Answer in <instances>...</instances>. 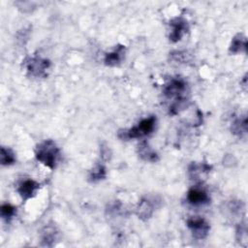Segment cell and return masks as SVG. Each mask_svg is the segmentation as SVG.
Instances as JSON below:
<instances>
[{"instance_id": "6da1fadb", "label": "cell", "mask_w": 248, "mask_h": 248, "mask_svg": "<svg viewBox=\"0 0 248 248\" xmlns=\"http://www.w3.org/2000/svg\"><path fill=\"white\" fill-rule=\"evenodd\" d=\"M187 89V83L183 78H171L163 89V94L168 99H172L173 103L170 108V112L171 114H175L179 111L186 101L184 97V93Z\"/></svg>"}, {"instance_id": "7a4b0ae2", "label": "cell", "mask_w": 248, "mask_h": 248, "mask_svg": "<svg viewBox=\"0 0 248 248\" xmlns=\"http://www.w3.org/2000/svg\"><path fill=\"white\" fill-rule=\"evenodd\" d=\"M60 155V150L52 140H46L39 143L35 149V157L37 161L45 167L55 169Z\"/></svg>"}, {"instance_id": "3957f363", "label": "cell", "mask_w": 248, "mask_h": 248, "mask_svg": "<svg viewBox=\"0 0 248 248\" xmlns=\"http://www.w3.org/2000/svg\"><path fill=\"white\" fill-rule=\"evenodd\" d=\"M156 125V117L154 115L148 116L140 120L138 125L130 129H122L117 133V137L122 140H128L131 139H140L150 135Z\"/></svg>"}, {"instance_id": "277c9868", "label": "cell", "mask_w": 248, "mask_h": 248, "mask_svg": "<svg viewBox=\"0 0 248 248\" xmlns=\"http://www.w3.org/2000/svg\"><path fill=\"white\" fill-rule=\"evenodd\" d=\"M23 66L26 72L35 78H46L50 68V61L46 58L34 55L28 56L23 60Z\"/></svg>"}, {"instance_id": "5b68a950", "label": "cell", "mask_w": 248, "mask_h": 248, "mask_svg": "<svg viewBox=\"0 0 248 248\" xmlns=\"http://www.w3.org/2000/svg\"><path fill=\"white\" fill-rule=\"evenodd\" d=\"M188 229L191 231L193 236L197 239H204L210 230L209 224L202 217H190L186 221Z\"/></svg>"}, {"instance_id": "8992f818", "label": "cell", "mask_w": 248, "mask_h": 248, "mask_svg": "<svg viewBox=\"0 0 248 248\" xmlns=\"http://www.w3.org/2000/svg\"><path fill=\"white\" fill-rule=\"evenodd\" d=\"M170 33L169 39L172 43H176L182 39V37L188 32L189 24L188 21L182 16L173 17L170 21Z\"/></svg>"}, {"instance_id": "52a82bcc", "label": "cell", "mask_w": 248, "mask_h": 248, "mask_svg": "<svg viewBox=\"0 0 248 248\" xmlns=\"http://www.w3.org/2000/svg\"><path fill=\"white\" fill-rule=\"evenodd\" d=\"M40 189V183L37 181L31 179V178H26L21 180L17 186H16V192L21 198L22 202H26L30 199H32Z\"/></svg>"}, {"instance_id": "ba28073f", "label": "cell", "mask_w": 248, "mask_h": 248, "mask_svg": "<svg viewBox=\"0 0 248 248\" xmlns=\"http://www.w3.org/2000/svg\"><path fill=\"white\" fill-rule=\"evenodd\" d=\"M188 202L192 205H203L210 202V198L205 190L201 187H192L187 192L186 197Z\"/></svg>"}, {"instance_id": "9c48e42d", "label": "cell", "mask_w": 248, "mask_h": 248, "mask_svg": "<svg viewBox=\"0 0 248 248\" xmlns=\"http://www.w3.org/2000/svg\"><path fill=\"white\" fill-rule=\"evenodd\" d=\"M125 51H126L125 46L118 45L117 46H115L114 49L105 54V57H104L105 65L109 67L118 66L121 63V61L124 59Z\"/></svg>"}, {"instance_id": "30bf717a", "label": "cell", "mask_w": 248, "mask_h": 248, "mask_svg": "<svg viewBox=\"0 0 248 248\" xmlns=\"http://www.w3.org/2000/svg\"><path fill=\"white\" fill-rule=\"evenodd\" d=\"M58 239V231L54 225H46L41 232V241L43 246L51 247Z\"/></svg>"}, {"instance_id": "8fae6325", "label": "cell", "mask_w": 248, "mask_h": 248, "mask_svg": "<svg viewBox=\"0 0 248 248\" xmlns=\"http://www.w3.org/2000/svg\"><path fill=\"white\" fill-rule=\"evenodd\" d=\"M138 154L140 159L146 162H157L159 160L158 154L146 141H141L138 146Z\"/></svg>"}, {"instance_id": "7c38bea8", "label": "cell", "mask_w": 248, "mask_h": 248, "mask_svg": "<svg viewBox=\"0 0 248 248\" xmlns=\"http://www.w3.org/2000/svg\"><path fill=\"white\" fill-rule=\"evenodd\" d=\"M154 211V205L148 199H142L136 209V213L138 217L141 220H147L149 219Z\"/></svg>"}, {"instance_id": "4fadbf2b", "label": "cell", "mask_w": 248, "mask_h": 248, "mask_svg": "<svg viewBox=\"0 0 248 248\" xmlns=\"http://www.w3.org/2000/svg\"><path fill=\"white\" fill-rule=\"evenodd\" d=\"M211 170V166L206 163H196L193 162L188 167V173L191 179H199L202 174L208 173Z\"/></svg>"}, {"instance_id": "5bb4252c", "label": "cell", "mask_w": 248, "mask_h": 248, "mask_svg": "<svg viewBox=\"0 0 248 248\" xmlns=\"http://www.w3.org/2000/svg\"><path fill=\"white\" fill-rule=\"evenodd\" d=\"M246 48H247V39L243 34L238 33L232 39L229 51L231 53L236 54V53L246 52Z\"/></svg>"}, {"instance_id": "9a60e30c", "label": "cell", "mask_w": 248, "mask_h": 248, "mask_svg": "<svg viewBox=\"0 0 248 248\" xmlns=\"http://www.w3.org/2000/svg\"><path fill=\"white\" fill-rule=\"evenodd\" d=\"M106 176H107V170L105 166L101 163H97L89 171L88 180L92 183H96L105 179Z\"/></svg>"}, {"instance_id": "2e32d148", "label": "cell", "mask_w": 248, "mask_h": 248, "mask_svg": "<svg viewBox=\"0 0 248 248\" xmlns=\"http://www.w3.org/2000/svg\"><path fill=\"white\" fill-rule=\"evenodd\" d=\"M232 133L238 137H242V135H246L247 133V118L246 116L239 117L234 119L232 123Z\"/></svg>"}, {"instance_id": "e0dca14e", "label": "cell", "mask_w": 248, "mask_h": 248, "mask_svg": "<svg viewBox=\"0 0 248 248\" xmlns=\"http://www.w3.org/2000/svg\"><path fill=\"white\" fill-rule=\"evenodd\" d=\"M0 162L2 166H11L16 162V155L14 151L9 148L2 146L0 150Z\"/></svg>"}, {"instance_id": "ac0fdd59", "label": "cell", "mask_w": 248, "mask_h": 248, "mask_svg": "<svg viewBox=\"0 0 248 248\" xmlns=\"http://www.w3.org/2000/svg\"><path fill=\"white\" fill-rule=\"evenodd\" d=\"M0 212H1V218L5 222L9 223L14 218V216L16 215V208L14 205H12L11 203H3L1 205Z\"/></svg>"}, {"instance_id": "d6986e66", "label": "cell", "mask_w": 248, "mask_h": 248, "mask_svg": "<svg viewBox=\"0 0 248 248\" xmlns=\"http://www.w3.org/2000/svg\"><path fill=\"white\" fill-rule=\"evenodd\" d=\"M236 239L239 242L240 241L247 242V228L244 223L239 224V226L236 229Z\"/></svg>"}, {"instance_id": "ffe728a7", "label": "cell", "mask_w": 248, "mask_h": 248, "mask_svg": "<svg viewBox=\"0 0 248 248\" xmlns=\"http://www.w3.org/2000/svg\"><path fill=\"white\" fill-rule=\"evenodd\" d=\"M101 154H102V158H103V159L108 160V157L110 156V152H109L108 147V146H103V147H101Z\"/></svg>"}]
</instances>
